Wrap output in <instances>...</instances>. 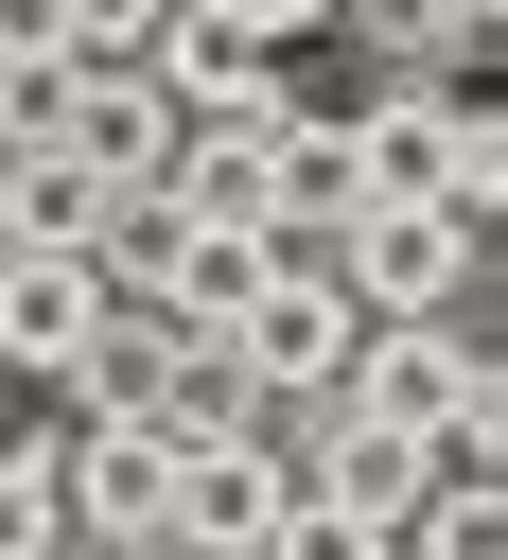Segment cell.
<instances>
[{"label":"cell","instance_id":"1","mask_svg":"<svg viewBox=\"0 0 508 560\" xmlns=\"http://www.w3.org/2000/svg\"><path fill=\"white\" fill-rule=\"evenodd\" d=\"M350 140V210H438V228H473L490 245V210H508V140H490V105L473 88H385L368 122H333Z\"/></svg>","mask_w":508,"mask_h":560},{"label":"cell","instance_id":"2","mask_svg":"<svg viewBox=\"0 0 508 560\" xmlns=\"http://www.w3.org/2000/svg\"><path fill=\"white\" fill-rule=\"evenodd\" d=\"M315 420H368V438L438 455L455 420H508V385H490V332H350V385Z\"/></svg>","mask_w":508,"mask_h":560},{"label":"cell","instance_id":"3","mask_svg":"<svg viewBox=\"0 0 508 560\" xmlns=\"http://www.w3.org/2000/svg\"><path fill=\"white\" fill-rule=\"evenodd\" d=\"M350 332H368V315H350L333 280H263V298L210 332V368H228V402L263 420V402H333V385H350Z\"/></svg>","mask_w":508,"mask_h":560},{"label":"cell","instance_id":"4","mask_svg":"<svg viewBox=\"0 0 508 560\" xmlns=\"http://www.w3.org/2000/svg\"><path fill=\"white\" fill-rule=\"evenodd\" d=\"M280 508H298V455H280L263 420L175 438V542H158V560H263V542H280Z\"/></svg>","mask_w":508,"mask_h":560},{"label":"cell","instance_id":"5","mask_svg":"<svg viewBox=\"0 0 508 560\" xmlns=\"http://www.w3.org/2000/svg\"><path fill=\"white\" fill-rule=\"evenodd\" d=\"M88 332H105V280H88L70 245H18V262H0V368H18V385H70Z\"/></svg>","mask_w":508,"mask_h":560},{"label":"cell","instance_id":"6","mask_svg":"<svg viewBox=\"0 0 508 560\" xmlns=\"http://www.w3.org/2000/svg\"><path fill=\"white\" fill-rule=\"evenodd\" d=\"M53 455H70V438H35V420L0 438V560H70V525H53Z\"/></svg>","mask_w":508,"mask_h":560},{"label":"cell","instance_id":"7","mask_svg":"<svg viewBox=\"0 0 508 560\" xmlns=\"http://www.w3.org/2000/svg\"><path fill=\"white\" fill-rule=\"evenodd\" d=\"M263 560H385V542H368V525H333V508H280V542H263Z\"/></svg>","mask_w":508,"mask_h":560}]
</instances>
